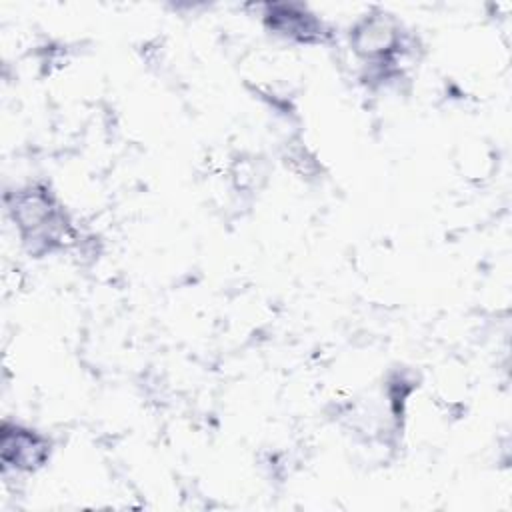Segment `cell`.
<instances>
[{"instance_id": "2", "label": "cell", "mask_w": 512, "mask_h": 512, "mask_svg": "<svg viewBox=\"0 0 512 512\" xmlns=\"http://www.w3.org/2000/svg\"><path fill=\"white\" fill-rule=\"evenodd\" d=\"M398 42V30L390 18L372 16L366 18L354 30V48L366 58H382L394 50Z\"/></svg>"}, {"instance_id": "3", "label": "cell", "mask_w": 512, "mask_h": 512, "mask_svg": "<svg viewBox=\"0 0 512 512\" xmlns=\"http://www.w3.org/2000/svg\"><path fill=\"white\" fill-rule=\"evenodd\" d=\"M266 16L276 32L304 42L318 38V32L322 30V24L312 14H306L304 10L290 4H274Z\"/></svg>"}, {"instance_id": "1", "label": "cell", "mask_w": 512, "mask_h": 512, "mask_svg": "<svg viewBox=\"0 0 512 512\" xmlns=\"http://www.w3.org/2000/svg\"><path fill=\"white\" fill-rule=\"evenodd\" d=\"M48 458V442L24 428H8L2 432V460L20 470H32Z\"/></svg>"}]
</instances>
